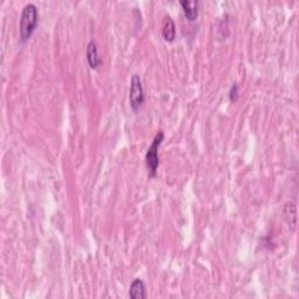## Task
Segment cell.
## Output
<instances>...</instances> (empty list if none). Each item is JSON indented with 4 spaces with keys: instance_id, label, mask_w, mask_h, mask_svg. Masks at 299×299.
<instances>
[{
    "instance_id": "1",
    "label": "cell",
    "mask_w": 299,
    "mask_h": 299,
    "mask_svg": "<svg viewBox=\"0 0 299 299\" xmlns=\"http://www.w3.org/2000/svg\"><path fill=\"white\" fill-rule=\"evenodd\" d=\"M39 23V11L38 7L32 2L23 6L21 11V16H20V25H19V33H20V41L22 43L28 41L33 35V33L36 29V26Z\"/></svg>"
},
{
    "instance_id": "2",
    "label": "cell",
    "mask_w": 299,
    "mask_h": 299,
    "mask_svg": "<svg viewBox=\"0 0 299 299\" xmlns=\"http://www.w3.org/2000/svg\"><path fill=\"white\" fill-rule=\"evenodd\" d=\"M164 134L163 131H159L157 132L156 136L152 140V144H151L149 149H147L146 156H145V160H146V166L147 170H149V176L150 177H154L157 174L158 167H159V147L163 143Z\"/></svg>"
},
{
    "instance_id": "3",
    "label": "cell",
    "mask_w": 299,
    "mask_h": 299,
    "mask_svg": "<svg viewBox=\"0 0 299 299\" xmlns=\"http://www.w3.org/2000/svg\"><path fill=\"white\" fill-rule=\"evenodd\" d=\"M129 100L130 106L133 111H138L140 107H142L144 100H145L142 80H140L139 75H137V74H134L130 80Z\"/></svg>"
},
{
    "instance_id": "4",
    "label": "cell",
    "mask_w": 299,
    "mask_h": 299,
    "mask_svg": "<svg viewBox=\"0 0 299 299\" xmlns=\"http://www.w3.org/2000/svg\"><path fill=\"white\" fill-rule=\"evenodd\" d=\"M87 61H88V65L92 69H97L102 63L99 47H97V43L94 40H92L87 46Z\"/></svg>"
},
{
    "instance_id": "5",
    "label": "cell",
    "mask_w": 299,
    "mask_h": 299,
    "mask_svg": "<svg viewBox=\"0 0 299 299\" xmlns=\"http://www.w3.org/2000/svg\"><path fill=\"white\" fill-rule=\"evenodd\" d=\"M129 297L132 299H144L147 297L146 287L143 280H140V278L133 280L129 289Z\"/></svg>"
},
{
    "instance_id": "6",
    "label": "cell",
    "mask_w": 299,
    "mask_h": 299,
    "mask_svg": "<svg viewBox=\"0 0 299 299\" xmlns=\"http://www.w3.org/2000/svg\"><path fill=\"white\" fill-rule=\"evenodd\" d=\"M176 23H174L173 19L170 15H166L163 20V28H161V35L165 41L172 42L174 38H176Z\"/></svg>"
},
{
    "instance_id": "7",
    "label": "cell",
    "mask_w": 299,
    "mask_h": 299,
    "mask_svg": "<svg viewBox=\"0 0 299 299\" xmlns=\"http://www.w3.org/2000/svg\"><path fill=\"white\" fill-rule=\"evenodd\" d=\"M180 5L184 9L185 15L190 21H194L199 15V2L197 0L191 1V0H180Z\"/></svg>"
},
{
    "instance_id": "8",
    "label": "cell",
    "mask_w": 299,
    "mask_h": 299,
    "mask_svg": "<svg viewBox=\"0 0 299 299\" xmlns=\"http://www.w3.org/2000/svg\"><path fill=\"white\" fill-rule=\"evenodd\" d=\"M284 217L287 220L289 227L295 229L297 226V208L295 203H288L284 208Z\"/></svg>"
},
{
    "instance_id": "9",
    "label": "cell",
    "mask_w": 299,
    "mask_h": 299,
    "mask_svg": "<svg viewBox=\"0 0 299 299\" xmlns=\"http://www.w3.org/2000/svg\"><path fill=\"white\" fill-rule=\"evenodd\" d=\"M237 96H238V86H237V83H234V85L231 86L230 92H229V100H231V102H235V100H237Z\"/></svg>"
}]
</instances>
